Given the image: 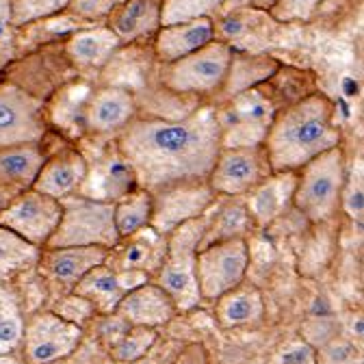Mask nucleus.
I'll use <instances>...</instances> for the list:
<instances>
[{"label":"nucleus","mask_w":364,"mask_h":364,"mask_svg":"<svg viewBox=\"0 0 364 364\" xmlns=\"http://www.w3.org/2000/svg\"><path fill=\"white\" fill-rule=\"evenodd\" d=\"M117 146L134 185L156 193L180 182L206 180L223 148V130L219 115L202 109L180 122L130 119Z\"/></svg>","instance_id":"nucleus-1"},{"label":"nucleus","mask_w":364,"mask_h":364,"mask_svg":"<svg viewBox=\"0 0 364 364\" xmlns=\"http://www.w3.org/2000/svg\"><path fill=\"white\" fill-rule=\"evenodd\" d=\"M341 134L334 128V107L326 96H308L273 119L264 154L271 173L301 169L306 163L332 148H338Z\"/></svg>","instance_id":"nucleus-2"},{"label":"nucleus","mask_w":364,"mask_h":364,"mask_svg":"<svg viewBox=\"0 0 364 364\" xmlns=\"http://www.w3.org/2000/svg\"><path fill=\"white\" fill-rule=\"evenodd\" d=\"M210 210L193 221L178 225L167 235L165 258L159 267L156 287L173 301L176 310H191L202 301L198 287V252L208 228Z\"/></svg>","instance_id":"nucleus-3"},{"label":"nucleus","mask_w":364,"mask_h":364,"mask_svg":"<svg viewBox=\"0 0 364 364\" xmlns=\"http://www.w3.org/2000/svg\"><path fill=\"white\" fill-rule=\"evenodd\" d=\"M61 202V221L48 239V250L59 247H105L119 243L115 228V202L87 196H68Z\"/></svg>","instance_id":"nucleus-4"},{"label":"nucleus","mask_w":364,"mask_h":364,"mask_svg":"<svg viewBox=\"0 0 364 364\" xmlns=\"http://www.w3.org/2000/svg\"><path fill=\"white\" fill-rule=\"evenodd\" d=\"M343 182V154L338 148H332L304 165L301 176H297L293 204L308 219L323 221L332 217L341 204Z\"/></svg>","instance_id":"nucleus-5"},{"label":"nucleus","mask_w":364,"mask_h":364,"mask_svg":"<svg viewBox=\"0 0 364 364\" xmlns=\"http://www.w3.org/2000/svg\"><path fill=\"white\" fill-rule=\"evenodd\" d=\"M250 267L245 239L217 241L198 252V287L202 299L217 301L243 284Z\"/></svg>","instance_id":"nucleus-6"},{"label":"nucleus","mask_w":364,"mask_h":364,"mask_svg":"<svg viewBox=\"0 0 364 364\" xmlns=\"http://www.w3.org/2000/svg\"><path fill=\"white\" fill-rule=\"evenodd\" d=\"M232 68V50L223 41H210L198 53L169 63L165 85L180 94H208L217 89Z\"/></svg>","instance_id":"nucleus-7"},{"label":"nucleus","mask_w":364,"mask_h":364,"mask_svg":"<svg viewBox=\"0 0 364 364\" xmlns=\"http://www.w3.org/2000/svg\"><path fill=\"white\" fill-rule=\"evenodd\" d=\"M271 176V167L264 154V148L256 146H235V148H221L206 182L215 196L237 198Z\"/></svg>","instance_id":"nucleus-8"},{"label":"nucleus","mask_w":364,"mask_h":364,"mask_svg":"<svg viewBox=\"0 0 364 364\" xmlns=\"http://www.w3.org/2000/svg\"><path fill=\"white\" fill-rule=\"evenodd\" d=\"M217 202V196L206 180L180 182L152 193V219L150 225L161 235H171L178 225L206 215Z\"/></svg>","instance_id":"nucleus-9"},{"label":"nucleus","mask_w":364,"mask_h":364,"mask_svg":"<svg viewBox=\"0 0 364 364\" xmlns=\"http://www.w3.org/2000/svg\"><path fill=\"white\" fill-rule=\"evenodd\" d=\"M61 221V202L35 189L22 193L0 213V225L31 245H46Z\"/></svg>","instance_id":"nucleus-10"},{"label":"nucleus","mask_w":364,"mask_h":364,"mask_svg":"<svg viewBox=\"0 0 364 364\" xmlns=\"http://www.w3.org/2000/svg\"><path fill=\"white\" fill-rule=\"evenodd\" d=\"M82 330L55 312L35 314L24 328L28 364H53L68 358L80 343Z\"/></svg>","instance_id":"nucleus-11"},{"label":"nucleus","mask_w":364,"mask_h":364,"mask_svg":"<svg viewBox=\"0 0 364 364\" xmlns=\"http://www.w3.org/2000/svg\"><path fill=\"white\" fill-rule=\"evenodd\" d=\"M41 105L18 87H0V150L31 146L43 134Z\"/></svg>","instance_id":"nucleus-12"},{"label":"nucleus","mask_w":364,"mask_h":364,"mask_svg":"<svg viewBox=\"0 0 364 364\" xmlns=\"http://www.w3.org/2000/svg\"><path fill=\"white\" fill-rule=\"evenodd\" d=\"M148 282V273L144 271H115L109 264L91 269L82 280L76 282L74 295L85 297L96 312L113 314L119 301L136 287Z\"/></svg>","instance_id":"nucleus-13"},{"label":"nucleus","mask_w":364,"mask_h":364,"mask_svg":"<svg viewBox=\"0 0 364 364\" xmlns=\"http://www.w3.org/2000/svg\"><path fill=\"white\" fill-rule=\"evenodd\" d=\"M117 316H122L128 326L141 328H159L171 321L176 314V306L169 295L156 284H141L132 289L117 306Z\"/></svg>","instance_id":"nucleus-14"},{"label":"nucleus","mask_w":364,"mask_h":364,"mask_svg":"<svg viewBox=\"0 0 364 364\" xmlns=\"http://www.w3.org/2000/svg\"><path fill=\"white\" fill-rule=\"evenodd\" d=\"M122 241V239H119ZM165 245L167 239L161 237L152 225L144 228V230L134 232L130 237H126L124 245H115L109 252V258H113V262H105L115 271H159L163 258H165Z\"/></svg>","instance_id":"nucleus-15"},{"label":"nucleus","mask_w":364,"mask_h":364,"mask_svg":"<svg viewBox=\"0 0 364 364\" xmlns=\"http://www.w3.org/2000/svg\"><path fill=\"white\" fill-rule=\"evenodd\" d=\"M210 41H215L213 18H200L182 24L161 26L156 35V55L161 61L173 63L182 57L198 53Z\"/></svg>","instance_id":"nucleus-16"},{"label":"nucleus","mask_w":364,"mask_h":364,"mask_svg":"<svg viewBox=\"0 0 364 364\" xmlns=\"http://www.w3.org/2000/svg\"><path fill=\"white\" fill-rule=\"evenodd\" d=\"M87 173V161L78 152H68L50 161H43L37 178L33 180V189L53 200H63L76 193V189L85 182Z\"/></svg>","instance_id":"nucleus-17"},{"label":"nucleus","mask_w":364,"mask_h":364,"mask_svg":"<svg viewBox=\"0 0 364 364\" xmlns=\"http://www.w3.org/2000/svg\"><path fill=\"white\" fill-rule=\"evenodd\" d=\"M297 187V171H284V173H271L267 176L258 187L250 191V198L245 200L250 217H254L258 223H269L293 202Z\"/></svg>","instance_id":"nucleus-18"},{"label":"nucleus","mask_w":364,"mask_h":364,"mask_svg":"<svg viewBox=\"0 0 364 364\" xmlns=\"http://www.w3.org/2000/svg\"><path fill=\"white\" fill-rule=\"evenodd\" d=\"M111 250L105 247H59L48 250L43 258L46 273L59 284L76 287L91 269L107 262Z\"/></svg>","instance_id":"nucleus-19"},{"label":"nucleus","mask_w":364,"mask_h":364,"mask_svg":"<svg viewBox=\"0 0 364 364\" xmlns=\"http://www.w3.org/2000/svg\"><path fill=\"white\" fill-rule=\"evenodd\" d=\"M163 0H122L111 11V31L122 41H134L161 28Z\"/></svg>","instance_id":"nucleus-20"},{"label":"nucleus","mask_w":364,"mask_h":364,"mask_svg":"<svg viewBox=\"0 0 364 364\" xmlns=\"http://www.w3.org/2000/svg\"><path fill=\"white\" fill-rule=\"evenodd\" d=\"M134 113V98L122 87L102 89L87 109V124L96 132H113L124 128Z\"/></svg>","instance_id":"nucleus-21"},{"label":"nucleus","mask_w":364,"mask_h":364,"mask_svg":"<svg viewBox=\"0 0 364 364\" xmlns=\"http://www.w3.org/2000/svg\"><path fill=\"white\" fill-rule=\"evenodd\" d=\"M264 316V301L258 289L237 287L217 299V321L221 328H241L260 323Z\"/></svg>","instance_id":"nucleus-22"},{"label":"nucleus","mask_w":364,"mask_h":364,"mask_svg":"<svg viewBox=\"0 0 364 364\" xmlns=\"http://www.w3.org/2000/svg\"><path fill=\"white\" fill-rule=\"evenodd\" d=\"M119 46L111 28H82L68 41V55L78 65H102Z\"/></svg>","instance_id":"nucleus-23"},{"label":"nucleus","mask_w":364,"mask_h":364,"mask_svg":"<svg viewBox=\"0 0 364 364\" xmlns=\"http://www.w3.org/2000/svg\"><path fill=\"white\" fill-rule=\"evenodd\" d=\"M250 221H252V217L247 213L245 202L235 200V202H223L221 206H217V202H215V206L210 208L208 228L204 232L200 250L210 243H217V241L243 239V235L250 228Z\"/></svg>","instance_id":"nucleus-24"},{"label":"nucleus","mask_w":364,"mask_h":364,"mask_svg":"<svg viewBox=\"0 0 364 364\" xmlns=\"http://www.w3.org/2000/svg\"><path fill=\"white\" fill-rule=\"evenodd\" d=\"M152 219V193L146 189H130L115 202V228L119 239L144 230Z\"/></svg>","instance_id":"nucleus-25"},{"label":"nucleus","mask_w":364,"mask_h":364,"mask_svg":"<svg viewBox=\"0 0 364 364\" xmlns=\"http://www.w3.org/2000/svg\"><path fill=\"white\" fill-rule=\"evenodd\" d=\"M39 256V247L31 245L22 237L0 225V280L11 278L14 273L33 264Z\"/></svg>","instance_id":"nucleus-26"},{"label":"nucleus","mask_w":364,"mask_h":364,"mask_svg":"<svg viewBox=\"0 0 364 364\" xmlns=\"http://www.w3.org/2000/svg\"><path fill=\"white\" fill-rule=\"evenodd\" d=\"M41 165H43V156L33 144L7 148L5 152H0V176L7 180L33 182Z\"/></svg>","instance_id":"nucleus-27"},{"label":"nucleus","mask_w":364,"mask_h":364,"mask_svg":"<svg viewBox=\"0 0 364 364\" xmlns=\"http://www.w3.org/2000/svg\"><path fill=\"white\" fill-rule=\"evenodd\" d=\"M24 338V318L14 295L0 287V355L14 351Z\"/></svg>","instance_id":"nucleus-28"},{"label":"nucleus","mask_w":364,"mask_h":364,"mask_svg":"<svg viewBox=\"0 0 364 364\" xmlns=\"http://www.w3.org/2000/svg\"><path fill=\"white\" fill-rule=\"evenodd\" d=\"M225 0H163L161 3V26L182 24L200 18H210Z\"/></svg>","instance_id":"nucleus-29"},{"label":"nucleus","mask_w":364,"mask_h":364,"mask_svg":"<svg viewBox=\"0 0 364 364\" xmlns=\"http://www.w3.org/2000/svg\"><path fill=\"white\" fill-rule=\"evenodd\" d=\"M156 343V330L141 328V326H130L128 332L111 347V355L117 362H136L141 360L152 345Z\"/></svg>","instance_id":"nucleus-30"},{"label":"nucleus","mask_w":364,"mask_h":364,"mask_svg":"<svg viewBox=\"0 0 364 364\" xmlns=\"http://www.w3.org/2000/svg\"><path fill=\"white\" fill-rule=\"evenodd\" d=\"M70 7V0H11V26L50 18Z\"/></svg>","instance_id":"nucleus-31"},{"label":"nucleus","mask_w":364,"mask_h":364,"mask_svg":"<svg viewBox=\"0 0 364 364\" xmlns=\"http://www.w3.org/2000/svg\"><path fill=\"white\" fill-rule=\"evenodd\" d=\"M314 364H362V349L349 338L334 336L314 351Z\"/></svg>","instance_id":"nucleus-32"},{"label":"nucleus","mask_w":364,"mask_h":364,"mask_svg":"<svg viewBox=\"0 0 364 364\" xmlns=\"http://www.w3.org/2000/svg\"><path fill=\"white\" fill-rule=\"evenodd\" d=\"M364 176H362V161L353 165L349 171V178L343 182V191H341V204L345 213L353 221H362L364 217Z\"/></svg>","instance_id":"nucleus-33"},{"label":"nucleus","mask_w":364,"mask_h":364,"mask_svg":"<svg viewBox=\"0 0 364 364\" xmlns=\"http://www.w3.org/2000/svg\"><path fill=\"white\" fill-rule=\"evenodd\" d=\"M321 0H276L271 5V16L278 22H299L310 20Z\"/></svg>","instance_id":"nucleus-34"},{"label":"nucleus","mask_w":364,"mask_h":364,"mask_svg":"<svg viewBox=\"0 0 364 364\" xmlns=\"http://www.w3.org/2000/svg\"><path fill=\"white\" fill-rule=\"evenodd\" d=\"M55 314H59L61 318H65V321H70V323L80 328L87 321V318H91V316L96 314V308L91 306L85 297H80V295H70V297H65L61 301L59 312H55Z\"/></svg>","instance_id":"nucleus-35"},{"label":"nucleus","mask_w":364,"mask_h":364,"mask_svg":"<svg viewBox=\"0 0 364 364\" xmlns=\"http://www.w3.org/2000/svg\"><path fill=\"white\" fill-rule=\"evenodd\" d=\"M122 0H70V11L80 18H102L109 16Z\"/></svg>","instance_id":"nucleus-36"},{"label":"nucleus","mask_w":364,"mask_h":364,"mask_svg":"<svg viewBox=\"0 0 364 364\" xmlns=\"http://www.w3.org/2000/svg\"><path fill=\"white\" fill-rule=\"evenodd\" d=\"M284 364H314V349L306 343H295L284 351Z\"/></svg>","instance_id":"nucleus-37"},{"label":"nucleus","mask_w":364,"mask_h":364,"mask_svg":"<svg viewBox=\"0 0 364 364\" xmlns=\"http://www.w3.org/2000/svg\"><path fill=\"white\" fill-rule=\"evenodd\" d=\"M11 28V0H0V43L9 39Z\"/></svg>","instance_id":"nucleus-38"},{"label":"nucleus","mask_w":364,"mask_h":364,"mask_svg":"<svg viewBox=\"0 0 364 364\" xmlns=\"http://www.w3.org/2000/svg\"><path fill=\"white\" fill-rule=\"evenodd\" d=\"M0 364H20V362H16L14 358H7V355H0Z\"/></svg>","instance_id":"nucleus-39"}]
</instances>
